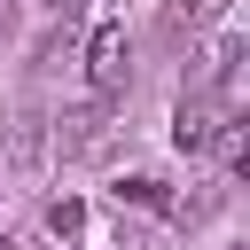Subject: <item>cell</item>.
<instances>
[{"label":"cell","instance_id":"obj_1","mask_svg":"<svg viewBox=\"0 0 250 250\" xmlns=\"http://www.w3.org/2000/svg\"><path fill=\"white\" fill-rule=\"evenodd\" d=\"M125 78H133V39H125V23L109 16V23L86 31V86H94V94H125Z\"/></svg>","mask_w":250,"mask_h":250},{"label":"cell","instance_id":"obj_2","mask_svg":"<svg viewBox=\"0 0 250 250\" xmlns=\"http://www.w3.org/2000/svg\"><path fill=\"white\" fill-rule=\"evenodd\" d=\"M219 117H227V102L180 94V109H172V148H188V156H211V141H219Z\"/></svg>","mask_w":250,"mask_h":250},{"label":"cell","instance_id":"obj_3","mask_svg":"<svg viewBox=\"0 0 250 250\" xmlns=\"http://www.w3.org/2000/svg\"><path fill=\"white\" fill-rule=\"evenodd\" d=\"M47 234H55L62 250H78V242H86V203H78V195H55V203H47Z\"/></svg>","mask_w":250,"mask_h":250},{"label":"cell","instance_id":"obj_4","mask_svg":"<svg viewBox=\"0 0 250 250\" xmlns=\"http://www.w3.org/2000/svg\"><path fill=\"white\" fill-rule=\"evenodd\" d=\"M234 16V0H180V23L188 31H211V23H227Z\"/></svg>","mask_w":250,"mask_h":250},{"label":"cell","instance_id":"obj_5","mask_svg":"<svg viewBox=\"0 0 250 250\" xmlns=\"http://www.w3.org/2000/svg\"><path fill=\"white\" fill-rule=\"evenodd\" d=\"M55 8H62V16H70V8H86V0H55Z\"/></svg>","mask_w":250,"mask_h":250}]
</instances>
